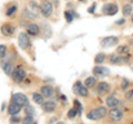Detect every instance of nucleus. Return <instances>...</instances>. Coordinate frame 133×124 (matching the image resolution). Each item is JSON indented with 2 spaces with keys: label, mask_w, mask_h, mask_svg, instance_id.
I'll list each match as a JSON object with an SVG mask.
<instances>
[{
  "label": "nucleus",
  "mask_w": 133,
  "mask_h": 124,
  "mask_svg": "<svg viewBox=\"0 0 133 124\" xmlns=\"http://www.w3.org/2000/svg\"><path fill=\"white\" fill-rule=\"evenodd\" d=\"M20 121H21V119L15 118V115H12V118L10 119V122H20Z\"/></svg>",
  "instance_id": "473e14b6"
},
{
  "label": "nucleus",
  "mask_w": 133,
  "mask_h": 124,
  "mask_svg": "<svg viewBox=\"0 0 133 124\" xmlns=\"http://www.w3.org/2000/svg\"><path fill=\"white\" fill-rule=\"evenodd\" d=\"M12 102L19 104L20 106H26L29 104V100L28 98L22 93H16L12 95Z\"/></svg>",
  "instance_id": "20e7f679"
},
{
  "label": "nucleus",
  "mask_w": 133,
  "mask_h": 124,
  "mask_svg": "<svg viewBox=\"0 0 133 124\" xmlns=\"http://www.w3.org/2000/svg\"><path fill=\"white\" fill-rule=\"evenodd\" d=\"M2 69H3V72H5L7 75H10L12 74V71H14V67H12V63L10 60H8L7 62H5L2 65Z\"/></svg>",
  "instance_id": "2eb2a0df"
},
{
  "label": "nucleus",
  "mask_w": 133,
  "mask_h": 124,
  "mask_svg": "<svg viewBox=\"0 0 133 124\" xmlns=\"http://www.w3.org/2000/svg\"><path fill=\"white\" fill-rule=\"evenodd\" d=\"M94 84H95V78H93V77L88 78L84 82V85L87 86V88H92Z\"/></svg>",
  "instance_id": "412c9836"
},
{
  "label": "nucleus",
  "mask_w": 133,
  "mask_h": 124,
  "mask_svg": "<svg viewBox=\"0 0 133 124\" xmlns=\"http://www.w3.org/2000/svg\"><path fill=\"white\" fill-rule=\"evenodd\" d=\"M107 105L110 107H115L116 105H119V100L114 97H109L107 99Z\"/></svg>",
  "instance_id": "a211bd4d"
},
{
  "label": "nucleus",
  "mask_w": 133,
  "mask_h": 124,
  "mask_svg": "<svg viewBox=\"0 0 133 124\" xmlns=\"http://www.w3.org/2000/svg\"><path fill=\"white\" fill-rule=\"evenodd\" d=\"M116 23H118V24H123V23H124V19H122V20H118V21H116Z\"/></svg>",
  "instance_id": "f704fd0d"
},
{
  "label": "nucleus",
  "mask_w": 133,
  "mask_h": 124,
  "mask_svg": "<svg viewBox=\"0 0 133 124\" xmlns=\"http://www.w3.org/2000/svg\"><path fill=\"white\" fill-rule=\"evenodd\" d=\"M80 1H84V0H80Z\"/></svg>",
  "instance_id": "e433bc0d"
},
{
  "label": "nucleus",
  "mask_w": 133,
  "mask_h": 124,
  "mask_svg": "<svg viewBox=\"0 0 133 124\" xmlns=\"http://www.w3.org/2000/svg\"><path fill=\"white\" fill-rule=\"evenodd\" d=\"M41 94L44 98H51L53 95V88L50 85H44L41 88Z\"/></svg>",
  "instance_id": "f8f14e48"
},
{
  "label": "nucleus",
  "mask_w": 133,
  "mask_h": 124,
  "mask_svg": "<svg viewBox=\"0 0 133 124\" xmlns=\"http://www.w3.org/2000/svg\"><path fill=\"white\" fill-rule=\"evenodd\" d=\"M24 113H26L27 115H33L36 113V111L31 105L28 104V105H26V107H24Z\"/></svg>",
  "instance_id": "b1692460"
},
{
  "label": "nucleus",
  "mask_w": 133,
  "mask_h": 124,
  "mask_svg": "<svg viewBox=\"0 0 133 124\" xmlns=\"http://www.w3.org/2000/svg\"><path fill=\"white\" fill-rule=\"evenodd\" d=\"M104 60H105V56L103 54V53H98L94 58V62L97 64H100V63H102V62H104Z\"/></svg>",
  "instance_id": "aec40b11"
},
{
  "label": "nucleus",
  "mask_w": 133,
  "mask_h": 124,
  "mask_svg": "<svg viewBox=\"0 0 133 124\" xmlns=\"http://www.w3.org/2000/svg\"><path fill=\"white\" fill-rule=\"evenodd\" d=\"M78 93L80 94L81 97H87V95H88V88H87V86L84 88V86H83V85H81L80 88H79Z\"/></svg>",
  "instance_id": "393cba45"
},
{
  "label": "nucleus",
  "mask_w": 133,
  "mask_h": 124,
  "mask_svg": "<svg viewBox=\"0 0 133 124\" xmlns=\"http://www.w3.org/2000/svg\"><path fill=\"white\" fill-rule=\"evenodd\" d=\"M102 11H103V13L107 16H113L118 12V7H116V5H114V3H107V5L103 6Z\"/></svg>",
  "instance_id": "423d86ee"
},
{
  "label": "nucleus",
  "mask_w": 133,
  "mask_h": 124,
  "mask_svg": "<svg viewBox=\"0 0 133 124\" xmlns=\"http://www.w3.org/2000/svg\"><path fill=\"white\" fill-rule=\"evenodd\" d=\"M39 31H40V29L38 27V24H36V23H30V24H28L27 26V32L29 35H31V36H37L39 33Z\"/></svg>",
  "instance_id": "9b49d317"
},
{
  "label": "nucleus",
  "mask_w": 133,
  "mask_h": 124,
  "mask_svg": "<svg viewBox=\"0 0 133 124\" xmlns=\"http://www.w3.org/2000/svg\"><path fill=\"white\" fill-rule=\"evenodd\" d=\"M43 109L44 111H47V112H53V111L56 110V102H53V101H47V102H44L43 104Z\"/></svg>",
  "instance_id": "4468645a"
},
{
  "label": "nucleus",
  "mask_w": 133,
  "mask_h": 124,
  "mask_svg": "<svg viewBox=\"0 0 133 124\" xmlns=\"http://www.w3.org/2000/svg\"><path fill=\"white\" fill-rule=\"evenodd\" d=\"M1 32L5 36H11L14 32V28H12L9 23H5L1 26Z\"/></svg>",
  "instance_id": "dca6fc26"
},
{
  "label": "nucleus",
  "mask_w": 133,
  "mask_h": 124,
  "mask_svg": "<svg viewBox=\"0 0 133 124\" xmlns=\"http://www.w3.org/2000/svg\"><path fill=\"white\" fill-rule=\"evenodd\" d=\"M129 47L128 45H121V47H119L118 49H116V53L118 54H127V53H129Z\"/></svg>",
  "instance_id": "6ab92c4d"
},
{
  "label": "nucleus",
  "mask_w": 133,
  "mask_h": 124,
  "mask_svg": "<svg viewBox=\"0 0 133 124\" xmlns=\"http://www.w3.org/2000/svg\"><path fill=\"white\" fill-rule=\"evenodd\" d=\"M81 85H82V84H81V82H77V83L73 85V92L78 93V91H79V88H80Z\"/></svg>",
  "instance_id": "7c9ffc66"
},
{
  "label": "nucleus",
  "mask_w": 133,
  "mask_h": 124,
  "mask_svg": "<svg viewBox=\"0 0 133 124\" xmlns=\"http://www.w3.org/2000/svg\"><path fill=\"white\" fill-rule=\"evenodd\" d=\"M128 86H129V81L124 79V80H123V82H122V89H123V90H125V89L128 88Z\"/></svg>",
  "instance_id": "2f4dec72"
},
{
  "label": "nucleus",
  "mask_w": 133,
  "mask_h": 124,
  "mask_svg": "<svg viewBox=\"0 0 133 124\" xmlns=\"http://www.w3.org/2000/svg\"><path fill=\"white\" fill-rule=\"evenodd\" d=\"M22 122H23V123H26V124L33 123V118H32V115H27V116L22 120Z\"/></svg>",
  "instance_id": "cd10ccee"
},
{
  "label": "nucleus",
  "mask_w": 133,
  "mask_h": 124,
  "mask_svg": "<svg viewBox=\"0 0 133 124\" xmlns=\"http://www.w3.org/2000/svg\"><path fill=\"white\" fill-rule=\"evenodd\" d=\"M78 114V110L74 107V109H71V110H69V112H68V116L70 119H73V118H76V115Z\"/></svg>",
  "instance_id": "a878e982"
},
{
  "label": "nucleus",
  "mask_w": 133,
  "mask_h": 124,
  "mask_svg": "<svg viewBox=\"0 0 133 124\" xmlns=\"http://www.w3.org/2000/svg\"><path fill=\"white\" fill-rule=\"evenodd\" d=\"M27 73L26 71L22 69L21 65H19V67H17L16 69H14V71H12V79H14L15 82H22L24 80V78H26Z\"/></svg>",
  "instance_id": "7ed1b4c3"
},
{
  "label": "nucleus",
  "mask_w": 133,
  "mask_h": 124,
  "mask_svg": "<svg viewBox=\"0 0 133 124\" xmlns=\"http://www.w3.org/2000/svg\"><path fill=\"white\" fill-rule=\"evenodd\" d=\"M110 89V85L107 83V82H100L98 84V88H97V91H98V94L99 95H103L105 94Z\"/></svg>",
  "instance_id": "9d476101"
},
{
  "label": "nucleus",
  "mask_w": 133,
  "mask_h": 124,
  "mask_svg": "<svg viewBox=\"0 0 133 124\" xmlns=\"http://www.w3.org/2000/svg\"><path fill=\"white\" fill-rule=\"evenodd\" d=\"M109 73H110V71L107 68H103V67H95V68H93V74L95 77L103 78V77L108 75Z\"/></svg>",
  "instance_id": "1a4fd4ad"
},
{
  "label": "nucleus",
  "mask_w": 133,
  "mask_h": 124,
  "mask_svg": "<svg viewBox=\"0 0 133 124\" xmlns=\"http://www.w3.org/2000/svg\"><path fill=\"white\" fill-rule=\"evenodd\" d=\"M16 10H17V7L16 6H12V7H10L9 9L7 10V16H11L14 12H16Z\"/></svg>",
  "instance_id": "c85d7f7f"
},
{
  "label": "nucleus",
  "mask_w": 133,
  "mask_h": 124,
  "mask_svg": "<svg viewBox=\"0 0 133 124\" xmlns=\"http://www.w3.org/2000/svg\"><path fill=\"white\" fill-rule=\"evenodd\" d=\"M107 109L104 106H100L98 109H95L93 111H91L88 114V118L90 120H93V121H97V120H100V119H103L107 115Z\"/></svg>",
  "instance_id": "f257e3e1"
},
{
  "label": "nucleus",
  "mask_w": 133,
  "mask_h": 124,
  "mask_svg": "<svg viewBox=\"0 0 133 124\" xmlns=\"http://www.w3.org/2000/svg\"><path fill=\"white\" fill-rule=\"evenodd\" d=\"M32 99H33V101H35V102L37 103V104L42 105L43 103H44V97L42 95V94H39V93H33Z\"/></svg>",
  "instance_id": "f3484780"
},
{
  "label": "nucleus",
  "mask_w": 133,
  "mask_h": 124,
  "mask_svg": "<svg viewBox=\"0 0 133 124\" xmlns=\"http://www.w3.org/2000/svg\"><path fill=\"white\" fill-rule=\"evenodd\" d=\"M125 98L128 99V100L133 101V90H130V91H129V92L125 94Z\"/></svg>",
  "instance_id": "c756f323"
},
{
  "label": "nucleus",
  "mask_w": 133,
  "mask_h": 124,
  "mask_svg": "<svg viewBox=\"0 0 133 124\" xmlns=\"http://www.w3.org/2000/svg\"><path fill=\"white\" fill-rule=\"evenodd\" d=\"M132 22H133V16H132Z\"/></svg>",
  "instance_id": "c9c22d12"
},
{
  "label": "nucleus",
  "mask_w": 133,
  "mask_h": 124,
  "mask_svg": "<svg viewBox=\"0 0 133 124\" xmlns=\"http://www.w3.org/2000/svg\"><path fill=\"white\" fill-rule=\"evenodd\" d=\"M64 17H65V20L68 22H71L73 18H74V12L73 11H65L64 12Z\"/></svg>",
  "instance_id": "4be33fe9"
},
{
  "label": "nucleus",
  "mask_w": 133,
  "mask_h": 124,
  "mask_svg": "<svg viewBox=\"0 0 133 124\" xmlns=\"http://www.w3.org/2000/svg\"><path fill=\"white\" fill-rule=\"evenodd\" d=\"M132 13V6L131 5H125L123 7V15L128 17V16H130Z\"/></svg>",
  "instance_id": "5701e85b"
},
{
  "label": "nucleus",
  "mask_w": 133,
  "mask_h": 124,
  "mask_svg": "<svg viewBox=\"0 0 133 124\" xmlns=\"http://www.w3.org/2000/svg\"><path fill=\"white\" fill-rule=\"evenodd\" d=\"M119 42V39L116 38V37H107V38L104 39H102L101 41V44H102V47H104V48H110V47H113V45L115 44H118Z\"/></svg>",
  "instance_id": "0eeeda50"
},
{
  "label": "nucleus",
  "mask_w": 133,
  "mask_h": 124,
  "mask_svg": "<svg viewBox=\"0 0 133 124\" xmlns=\"http://www.w3.org/2000/svg\"><path fill=\"white\" fill-rule=\"evenodd\" d=\"M6 51H7V47L6 45H0V58H5L6 56Z\"/></svg>",
  "instance_id": "bb28decb"
},
{
  "label": "nucleus",
  "mask_w": 133,
  "mask_h": 124,
  "mask_svg": "<svg viewBox=\"0 0 133 124\" xmlns=\"http://www.w3.org/2000/svg\"><path fill=\"white\" fill-rule=\"evenodd\" d=\"M94 10H95V6H92V7H90V9H89L88 11L91 13V12H94Z\"/></svg>",
  "instance_id": "72a5a7b5"
},
{
  "label": "nucleus",
  "mask_w": 133,
  "mask_h": 124,
  "mask_svg": "<svg viewBox=\"0 0 133 124\" xmlns=\"http://www.w3.org/2000/svg\"><path fill=\"white\" fill-rule=\"evenodd\" d=\"M40 11L41 13H42L44 17H50V16L52 15L53 12V5L51 1H49V0H43L42 2H41L40 5Z\"/></svg>",
  "instance_id": "f03ea898"
},
{
  "label": "nucleus",
  "mask_w": 133,
  "mask_h": 124,
  "mask_svg": "<svg viewBox=\"0 0 133 124\" xmlns=\"http://www.w3.org/2000/svg\"><path fill=\"white\" fill-rule=\"evenodd\" d=\"M20 110H21V106H20L19 104H17V103H15V102H12L9 105V107H8V113H9L10 115H16L17 113L20 112Z\"/></svg>",
  "instance_id": "ddd939ff"
},
{
  "label": "nucleus",
  "mask_w": 133,
  "mask_h": 124,
  "mask_svg": "<svg viewBox=\"0 0 133 124\" xmlns=\"http://www.w3.org/2000/svg\"><path fill=\"white\" fill-rule=\"evenodd\" d=\"M18 43H19V47L21 48L22 50L28 49V47L30 45V39H29L28 35L24 33V32H21L18 37Z\"/></svg>",
  "instance_id": "39448f33"
},
{
  "label": "nucleus",
  "mask_w": 133,
  "mask_h": 124,
  "mask_svg": "<svg viewBox=\"0 0 133 124\" xmlns=\"http://www.w3.org/2000/svg\"><path fill=\"white\" fill-rule=\"evenodd\" d=\"M109 115H110V118L113 120V121H120V120H122L123 118V112H122V110H120L118 109V107H113L110 112H109Z\"/></svg>",
  "instance_id": "6e6552de"
}]
</instances>
